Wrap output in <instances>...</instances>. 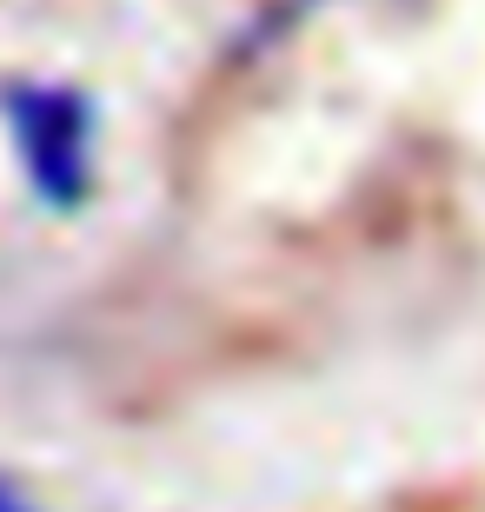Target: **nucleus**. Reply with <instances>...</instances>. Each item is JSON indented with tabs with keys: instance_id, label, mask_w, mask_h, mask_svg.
<instances>
[{
	"instance_id": "1",
	"label": "nucleus",
	"mask_w": 485,
	"mask_h": 512,
	"mask_svg": "<svg viewBox=\"0 0 485 512\" xmlns=\"http://www.w3.org/2000/svg\"><path fill=\"white\" fill-rule=\"evenodd\" d=\"M7 133L27 167V187L47 207H80L94 193V107L74 87H14L7 94Z\"/></svg>"
},
{
	"instance_id": "2",
	"label": "nucleus",
	"mask_w": 485,
	"mask_h": 512,
	"mask_svg": "<svg viewBox=\"0 0 485 512\" xmlns=\"http://www.w3.org/2000/svg\"><path fill=\"white\" fill-rule=\"evenodd\" d=\"M0 512H40V506H34V493H20L14 479L0 473Z\"/></svg>"
}]
</instances>
